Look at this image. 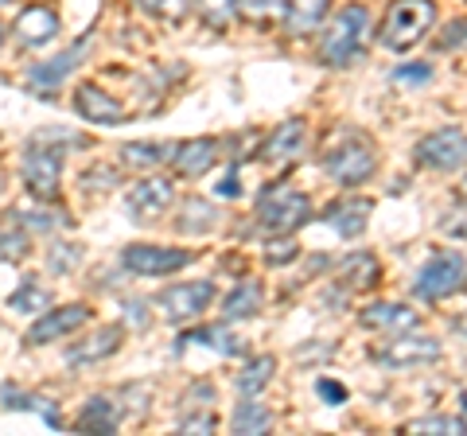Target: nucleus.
<instances>
[{
	"label": "nucleus",
	"instance_id": "f257e3e1",
	"mask_svg": "<svg viewBox=\"0 0 467 436\" xmlns=\"http://www.w3.org/2000/svg\"><path fill=\"white\" fill-rule=\"evenodd\" d=\"M367 32H370V12L362 5H347L339 16L327 24V32H324V47H319L324 63L327 67H347V63L362 59Z\"/></svg>",
	"mask_w": 467,
	"mask_h": 436
},
{
	"label": "nucleus",
	"instance_id": "f03ea898",
	"mask_svg": "<svg viewBox=\"0 0 467 436\" xmlns=\"http://www.w3.org/2000/svg\"><path fill=\"white\" fill-rule=\"evenodd\" d=\"M436 24V5L432 0H393L386 20H382V47L389 51H409L429 36Z\"/></svg>",
	"mask_w": 467,
	"mask_h": 436
},
{
	"label": "nucleus",
	"instance_id": "7ed1b4c3",
	"mask_svg": "<svg viewBox=\"0 0 467 436\" xmlns=\"http://www.w3.org/2000/svg\"><path fill=\"white\" fill-rule=\"evenodd\" d=\"M312 218V199L292 187H269L257 199V226L265 234H292Z\"/></svg>",
	"mask_w": 467,
	"mask_h": 436
},
{
	"label": "nucleus",
	"instance_id": "20e7f679",
	"mask_svg": "<svg viewBox=\"0 0 467 436\" xmlns=\"http://www.w3.org/2000/svg\"><path fill=\"white\" fill-rule=\"evenodd\" d=\"M374 168H378V156H374V144L370 140H347L339 144V149H331L324 152V171L331 180H339L343 187H358V183H367L374 176Z\"/></svg>",
	"mask_w": 467,
	"mask_h": 436
},
{
	"label": "nucleus",
	"instance_id": "39448f33",
	"mask_svg": "<svg viewBox=\"0 0 467 436\" xmlns=\"http://www.w3.org/2000/svg\"><path fill=\"white\" fill-rule=\"evenodd\" d=\"M195 261V254L187 250H171V245H125L121 265L133 273V277H168V273H180Z\"/></svg>",
	"mask_w": 467,
	"mask_h": 436
},
{
	"label": "nucleus",
	"instance_id": "423d86ee",
	"mask_svg": "<svg viewBox=\"0 0 467 436\" xmlns=\"http://www.w3.org/2000/svg\"><path fill=\"white\" fill-rule=\"evenodd\" d=\"M463 257L460 254H436L429 257V265L417 273V281H413V293L420 300H441V296H451L456 288L463 285Z\"/></svg>",
	"mask_w": 467,
	"mask_h": 436
},
{
	"label": "nucleus",
	"instance_id": "0eeeda50",
	"mask_svg": "<svg viewBox=\"0 0 467 436\" xmlns=\"http://www.w3.org/2000/svg\"><path fill=\"white\" fill-rule=\"evenodd\" d=\"M417 164L432 171H456L467 164V133L463 129H441L417 144Z\"/></svg>",
	"mask_w": 467,
	"mask_h": 436
},
{
	"label": "nucleus",
	"instance_id": "6e6552de",
	"mask_svg": "<svg viewBox=\"0 0 467 436\" xmlns=\"http://www.w3.org/2000/svg\"><path fill=\"white\" fill-rule=\"evenodd\" d=\"M432 358H441V343L432 336H389V343L374 351L378 367H389V370L420 367V362H432Z\"/></svg>",
	"mask_w": 467,
	"mask_h": 436
},
{
	"label": "nucleus",
	"instance_id": "1a4fd4ad",
	"mask_svg": "<svg viewBox=\"0 0 467 436\" xmlns=\"http://www.w3.org/2000/svg\"><path fill=\"white\" fill-rule=\"evenodd\" d=\"M214 300V285L211 281H192V285H171L160 293V308L171 324H187V319H195L207 312V304Z\"/></svg>",
	"mask_w": 467,
	"mask_h": 436
},
{
	"label": "nucleus",
	"instance_id": "9d476101",
	"mask_svg": "<svg viewBox=\"0 0 467 436\" xmlns=\"http://www.w3.org/2000/svg\"><path fill=\"white\" fill-rule=\"evenodd\" d=\"M82 324H90V308L86 304H63V308H47L39 319H36V327L27 331V343H55V339H67V336H75V331Z\"/></svg>",
	"mask_w": 467,
	"mask_h": 436
},
{
	"label": "nucleus",
	"instance_id": "9b49d317",
	"mask_svg": "<svg viewBox=\"0 0 467 436\" xmlns=\"http://www.w3.org/2000/svg\"><path fill=\"white\" fill-rule=\"evenodd\" d=\"M171 199H175L171 180H140V183H133V192L125 195V211L133 223H156L160 214H168Z\"/></svg>",
	"mask_w": 467,
	"mask_h": 436
},
{
	"label": "nucleus",
	"instance_id": "f8f14e48",
	"mask_svg": "<svg viewBox=\"0 0 467 436\" xmlns=\"http://www.w3.org/2000/svg\"><path fill=\"white\" fill-rule=\"evenodd\" d=\"M58 168H63V152H51V149H27L24 156V183L36 199H55L58 195Z\"/></svg>",
	"mask_w": 467,
	"mask_h": 436
},
{
	"label": "nucleus",
	"instance_id": "ddd939ff",
	"mask_svg": "<svg viewBox=\"0 0 467 436\" xmlns=\"http://www.w3.org/2000/svg\"><path fill=\"white\" fill-rule=\"evenodd\" d=\"M75 109L82 121L90 125H125V106L117 98H109L101 86H78L75 90Z\"/></svg>",
	"mask_w": 467,
	"mask_h": 436
},
{
	"label": "nucleus",
	"instance_id": "4468645a",
	"mask_svg": "<svg viewBox=\"0 0 467 436\" xmlns=\"http://www.w3.org/2000/svg\"><path fill=\"white\" fill-rule=\"evenodd\" d=\"M218 160V144L211 137H192V140H180L171 144L168 152V164L180 171V176H207Z\"/></svg>",
	"mask_w": 467,
	"mask_h": 436
},
{
	"label": "nucleus",
	"instance_id": "2eb2a0df",
	"mask_svg": "<svg viewBox=\"0 0 467 436\" xmlns=\"http://www.w3.org/2000/svg\"><path fill=\"white\" fill-rule=\"evenodd\" d=\"M12 32H16V39L24 43V47H43V43H51L58 36V16L47 5H32L16 16Z\"/></svg>",
	"mask_w": 467,
	"mask_h": 436
},
{
	"label": "nucleus",
	"instance_id": "dca6fc26",
	"mask_svg": "<svg viewBox=\"0 0 467 436\" xmlns=\"http://www.w3.org/2000/svg\"><path fill=\"white\" fill-rule=\"evenodd\" d=\"M82 55H86V43H75V47L63 51V55H55V59L36 63V67H32V75H27V82H32V90H36V94H51L55 86H63L70 70H75V67L82 63Z\"/></svg>",
	"mask_w": 467,
	"mask_h": 436
},
{
	"label": "nucleus",
	"instance_id": "f3484780",
	"mask_svg": "<svg viewBox=\"0 0 467 436\" xmlns=\"http://www.w3.org/2000/svg\"><path fill=\"white\" fill-rule=\"evenodd\" d=\"M304 140H308V125H304L300 118L281 121L265 140V160H273V164H288V160H296L304 152Z\"/></svg>",
	"mask_w": 467,
	"mask_h": 436
},
{
	"label": "nucleus",
	"instance_id": "a211bd4d",
	"mask_svg": "<svg viewBox=\"0 0 467 436\" xmlns=\"http://www.w3.org/2000/svg\"><path fill=\"white\" fill-rule=\"evenodd\" d=\"M117 347H121V327H101V331H94V336H86V339H78L75 347H70L67 362L70 367H90V362L109 358Z\"/></svg>",
	"mask_w": 467,
	"mask_h": 436
},
{
	"label": "nucleus",
	"instance_id": "6ab92c4d",
	"mask_svg": "<svg viewBox=\"0 0 467 436\" xmlns=\"http://www.w3.org/2000/svg\"><path fill=\"white\" fill-rule=\"evenodd\" d=\"M367 218H370V199H343L324 211V223H331L343 238H358L367 230Z\"/></svg>",
	"mask_w": 467,
	"mask_h": 436
},
{
	"label": "nucleus",
	"instance_id": "aec40b11",
	"mask_svg": "<svg viewBox=\"0 0 467 436\" xmlns=\"http://www.w3.org/2000/svg\"><path fill=\"white\" fill-rule=\"evenodd\" d=\"M358 324L374 331H409V327H417V312L405 308V304H370L358 316Z\"/></svg>",
	"mask_w": 467,
	"mask_h": 436
},
{
	"label": "nucleus",
	"instance_id": "412c9836",
	"mask_svg": "<svg viewBox=\"0 0 467 436\" xmlns=\"http://www.w3.org/2000/svg\"><path fill=\"white\" fill-rule=\"evenodd\" d=\"M339 277H343V288H350V293H367V288L382 281V265H378L374 254H350L339 265Z\"/></svg>",
	"mask_w": 467,
	"mask_h": 436
},
{
	"label": "nucleus",
	"instance_id": "4be33fe9",
	"mask_svg": "<svg viewBox=\"0 0 467 436\" xmlns=\"http://www.w3.org/2000/svg\"><path fill=\"white\" fill-rule=\"evenodd\" d=\"M327 5L331 0H288L285 8V32L288 36H308L316 32L327 16Z\"/></svg>",
	"mask_w": 467,
	"mask_h": 436
},
{
	"label": "nucleus",
	"instance_id": "5701e85b",
	"mask_svg": "<svg viewBox=\"0 0 467 436\" xmlns=\"http://www.w3.org/2000/svg\"><path fill=\"white\" fill-rule=\"evenodd\" d=\"M117 420H121V410L109 401V398H90L78 410V432H90V436H101V432H113Z\"/></svg>",
	"mask_w": 467,
	"mask_h": 436
},
{
	"label": "nucleus",
	"instance_id": "b1692460",
	"mask_svg": "<svg viewBox=\"0 0 467 436\" xmlns=\"http://www.w3.org/2000/svg\"><path fill=\"white\" fill-rule=\"evenodd\" d=\"M0 405H5V410H32V413H39L43 420H47L51 429H63V420H58V413H55V401H51V398L24 394V389H12V386H5V389H0Z\"/></svg>",
	"mask_w": 467,
	"mask_h": 436
},
{
	"label": "nucleus",
	"instance_id": "393cba45",
	"mask_svg": "<svg viewBox=\"0 0 467 436\" xmlns=\"http://www.w3.org/2000/svg\"><path fill=\"white\" fill-rule=\"evenodd\" d=\"M261 281H242V285H234V293L226 296V304H223V312H226V319H250V316H257V308H261Z\"/></svg>",
	"mask_w": 467,
	"mask_h": 436
},
{
	"label": "nucleus",
	"instance_id": "a878e982",
	"mask_svg": "<svg viewBox=\"0 0 467 436\" xmlns=\"http://www.w3.org/2000/svg\"><path fill=\"white\" fill-rule=\"evenodd\" d=\"M51 308V293L43 285H36V281H24L16 293L8 296V312L12 316H43Z\"/></svg>",
	"mask_w": 467,
	"mask_h": 436
},
{
	"label": "nucleus",
	"instance_id": "bb28decb",
	"mask_svg": "<svg viewBox=\"0 0 467 436\" xmlns=\"http://www.w3.org/2000/svg\"><path fill=\"white\" fill-rule=\"evenodd\" d=\"M273 370H276V358H273V355H265V358H250V362H245V367L238 370V394H242V398H257L261 389L269 386Z\"/></svg>",
	"mask_w": 467,
	"mask_h": 436
},
{
	"label": "nucleus",
	"instance_id": "cd10ccee",
	"mask_svg": "<svg viewBox=\"0 0 467 436\" xmlns=\"http://www.w3.org/2000/svg\"><path fill=\"white\" fill-rule=\"evenodd\" d=\"M171 152V144H152V140H137V144H125L121 149V164L125 168H137V171H149L156 164H164Z\"/></svg>",
	"mask_w": 467,
	"mask_h": 436
},
{
	"label": "nucleus",
	"instance_id": "c85d7f7f",
	"mask_svg": "<svg viewBox=\"0 0 467 436\" xmlns=\"http://www.w3.org/2000/svg\"><path fill=\"white\" fill-rule=\"evenodd\" d=\"M269 429H273V413H269L261 401H250V398H245L238 410H234V432L257 436V432H269Z\"/></svg>",
	"mask_w": 467,
	"mask_h": 436
},
{
	"label": "nucleus",
	"instance_id": "c756f323",
	"mask_svg": "<svg viewBox=\"0 0 467 436\" xmlns=\"http://www.w3.org/2000/svg\"><path fill=\"white\" fill-rule=\"evenodd\" d=\"M175 226H180L183 234H207L214 226V207L202 199H183V214L175 218Z\"/></svg>",
	"mask_w": 467,
	"mask_h": 436
},
{
	"label": "nucleus",
	"instance_id": "7c9ffc66",
	"mask_svg": "<svg viewBox=\"0 0 467 436\" xmlns=\"http://www.w3.org/2000/svg\"><path fill=\"white\" fill-rule=\"evenodd\" d=\"M288 0H238V16L250 24H276L285 20Z\"/></svg>",
	"mask_w": 467,
	"mask_h": 436
},
{
	"label": "nucleus",
	"instance_id": "2f4dec72",
	"mask_svg": "<svg viewBox=\"0 0 467 436\" xmlns=\"http://www.w3.org/2000/svg\"><path fill=\"white\" fill-rule=\"evenodd\" d=\"M202 24L211 27H230V20L238 16V0H195Z\"/></svg>",
	"mask_w": 467,
	"mask_h": 436
},
{
	"label": "nucleus",
	"instance_id": "473e14b6",
	"mask_svg": "<svg viewBox=\"0 0 467 436\" xmlns=\"http://www.w3.org/2000/svg\"><path fill=\"white\" fill-rule=\"evenodd\" d=\"M133 5L140 12H149V16L156 20H171V24H180L187 16V8H192V0H133Z\"/></svg>",
	"mask_w": 467,
	"mask_h": 436
},
{
	"label": "nucleus",
	"instance_id": "72a5a7b5",
	"mask_svg": "<svg viewBox=\"0 0 467 436\" xmlns=\"http://www.w3.org/2000/svg\"><path fill=\"white\" fill-rule=\"evenodd\" d=\"M78 261H82V250H78V245L58 242V245H51V254H47V269L58 273V277H67V273L75 269Z\"/></svg>",
	"mask_w": 467,
	"mask_h": 436
},
{
	"label": "nucleus",
	"instance_id": "f704fd0d",
	"mask_svg": "<svg viewBox=\"0 0 467 436\" xmlns=\"http://www.w3.org/2000/svg\"><path fill=\"white\" fill-rule=\"evenodd\" d=\"M20 223L27 230H39V234L43 230L51 234V230H58V226H70V218L63 211H20Z\"/></svg>",
	"mask_w": 467,
	"mask_h": 436
},
{
	"label": "nucleus",
	"instance_id": "c9c22d12",
	"mask_svg": "<svg viewBox=\"0 0 467 436\" xmlns=\"http://www.w3.org/2000/svg\"><path fill=\"white\" fill-rule=\"evenodd\" d=\"M409 432H432V436H456V432H467L460 417H420L409 425Z\"/></svg>",
	"mask_w": 467,
	"mask_h": 436
},
{
	"label": "nucleus",
	"instance_id": "e433bc0d",
	"mask_svg": "<svg viewBox=\"0 0 467 436\" xmlns=\"http://www.w3.org/2000/svg\"><path fill=\"white\" fill-rule=\"evenodd\" d=\"M300 250L296 242H288V234H276V242H265V261L269 265H285V261H292Z\"/></svg>",
	"mask_w": 467,
	"mask_h": 436
},
{
	"label": "nucleus",
	"instance_id": "4c0bfd02",
	"mask_svg": "<svg viewBox=\"0 0 467 436\" xmlns=\"http://www.w3.org/2000/svg\"><path fill=\"white\" fill-rule=\"evenodd\" d=\"M27 254V238L16 230H0V261H20Z\"/></svg>",
	"mask_w": 467,
	"mask_h": 436
},
{
	"label": "nucleus",
	"instance_id": "58836bf2",
	"mask_svg": "<svg viewBox=\"0 0 467 436\" xmlns=\"http://www.w3.org/2000/svg\"><path fill=\"white\" fill-rule=\"evenodd\" d=\"M316 394L324 398L327 405H343V401H347V386L335 382V378H319V382H316Z\"/></svg>",
	"mask_w": 467,
	"mask_h": 436
},
{
	"label": "nucleus",
	"instance_id": "ea45409f",
	"mask_svg": "<svg viewBox=\"0 0 467 436\" xmlns=\"http://www.w3.org/2000/svg\"><path fill=\"white\" fill-rule=\"evenodd\" d=\"M441 47L448 51V47H467V20H456V24H448L444 32H441Z\"/></svg>",
	"mask_w": 467,
	"mask_h": 436
},
{
	"label": "nucleus",
	"instance_id": "a19ab883",
	"mask_svg": "<svg viewBox=\"0 0 467 436\" xmlns=\"http://www.w3.org/2000/svg\"><path fill=\"white\" fill-rule=\"evenodd\" d=\"M441 230H444V234H451V238L467 242V211H451L448 218H441Z\"/></svg>",
	"mask_w": 467,
	"mask_h": 436
},
{
	"label": "nucleus",
	"instance_id": "79ce46f5",
	"mask_svg": "<svg viewBox=\"0 0 467 436\" xmlns=\"http://www.w3.org/2000/svg\"><path fill=\"white\" fill-rule=\"evenodd\" d=\"M393 78H398V82H429V78H432V67H425V63H417V67H398V70H393Z\"/></svg>",
	"mask_w": 467,
	"mask_h": 436
},
{
	"label": "nucleus",
	"instance_id": "37998d69",
	"mask_svg": "<svg viewBox=\"0 0 467 436\" xmlns=\"http://www.w3.org/2000/svg\"><path fill=\"white\" fill-rule=\"evenodd\" d=\"M187 398H192L195 410H211V401H214V386H211V382H195V386H192V394H187Z\"/></svg>",
	"mask_w": 467,
	"mask_h": 436
},
{
	"label": "nucleus",
	"instance_id": "c03bdc74",
	"mask_svg": "<svg viewBox=\"0 0 467 436\" xmlns=\"http://www.w3.org/2000/svg\"><path fill=\"white\" fill-rule=\"evenodd\" d=\"M214 429V417L211 413H199V417H183L180 420V432H211Z\"/></svg>",
	"mask_w": 467,
	"mask_h": 436
},
{
	"label": "nucleus",
	"instance_id": "a18cd8bd",
	"mask_svg": "<svg viewBox=\"0 0 467 436\" xmlns=\"http://www.w3.org/2000/svg\"><path fill=\"white\" fill-rule=\"evenodd\" d=\"M214 192L223 195V199H230V195L238 199V195H242V180H238V171H226V176H223V183H218Z\"/></svg>",
	"mask_w": 467,
	"mask_h": 436
},
{
	"label": "nucleus",
	"instance_id": "49530a36",
	"mask_svg": "<svg viewBox=\"0 0 467 436\" xmlns=\"http://www.w3.org/2000/svg\"><path fill=\"white\" fill-rule=\"evenodd\" d=\"M129 319H133V324H149V312H144V304H129Z\"/></svg>",
	"mask_w": 467,
	"mask_h": 436
},
{
	"label": "nucleus",
	"instance_id": "de8ad7c7",
	"mask_svg": "<svg viewBox=\"0 0 467 436\" xmlns=\"http://www.w3.org/2000/svg\"><path fill=\"white\" fill-rule=\"evenodd\" d=\"M456 195H460V202H467V176L460 180V187H456Z\"/></svg>",
	"mask_w": 467,
	"mask_h": 436
},
{
	"label": "nucleus",
	"instance_id": "09e8293b",
	"mask_svg": "<svg viewBox=\"0 0 467 436\" xmlns=\"http://www.w3.org/2000/svg\"><path fill=\"white\" fill-rule=\"evenodd\" d=\"M460 401H463V417H460V420H463V429H467V394H463Z\"/></svg>",
	"mask_w": 467,
	"mask_h": 436
},
{
	"label": "nucleus",
	"instance_id": "8fccbe9b",
	"mask_svg": "<svg viewBox=\"0 0 467 436\" xmlns=\"http://www.w3.org/2000/svg\"><path fill=\"white\" fill-rule=\"evenodd\" d=\"M0 43H5V27H0Z\"/></svg>",
	"mask_w": 467,
	"mask_h": 436
},
{
	"label": "nucleus",
	"instance_id": "3c124183",
	"mask_svg": "<svg viewBox=\"0 0 467 436\" xmlns=\"http://www.w3.org/2000/svg\"><path fill=\"white\" fill-rule=\"evenodd\" d=\"M0 5H12V0H0Z\"/></svg>",
	"mask_w": 467,
	"mask_h": 436
}]
</instances>
